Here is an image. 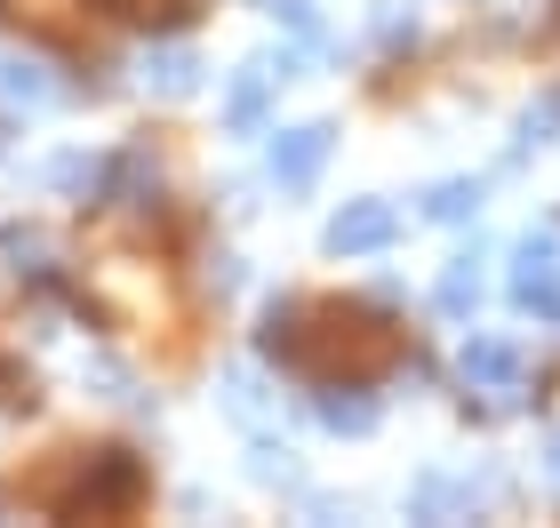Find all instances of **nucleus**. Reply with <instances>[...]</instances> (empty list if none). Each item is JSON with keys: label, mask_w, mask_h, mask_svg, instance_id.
<instances>
[{"label": "nucleus", "mask_w": 560, "mask_h": 528, "mask_svg": "<svg viewBox=\"0 0 560 528\" xmlns=\"http://www.w3.org/2000/svg\"><path fill=\"white\" fill-rule=\"evenodd\" d=\"M393 233H400V216L385 200H345L337 224H328V248L337 257H369V248H393Z\"/></svg>", "instance_id": "obj_1"}, {"label": "nucleus", "mask_w": 560, "mask_h": 528, "mask_svg": "<svg viewBox=\"0 0 560 528\" xmlns=\"http://www.w3.org/2000/svg\"><path fill=\"white\" fill-rule=\"evenodd\" d=\"M513 296H521L528 313L560 320V248H552V240H528V248H521V265H513Z\"/></svg>", "instance_id": "obj_2"}, {"label": "nucleus", "mask_w": 560, "mask_h": 528, "mask_svg": "<svg viewBox=\"0 0 560 528\" xmlns=\"http://www.w3.org/2000/svg\"><path fill=\"white\" fill-rule=\"evenodd\" d=\"M320 161H328V129H289V137L272 144V176H280L289 192H304V185H313V176H320Z\"/></svg>", "instance_id": "obj_3"}, {"label": "nucleus", "mask_w": 560, "mask_h": 528, "mask_svg": "<svg viewBox=\"0 0 560 528\" xmlns=\"http://www.w3.org/2000/svg\"><path fill=\"white\" fill-rule=\"evenodd\" d=\"M465 376H472V385H513V376H521V352L497 344V337H472V344H465Z\"/></svg>", "instance_id": "obj_4"}, {"label": "nucleus", "mask_w": 560, "mask_h": 528, "mask_svg": "<svg viewBox=\"0 0 560 528\" xmlns=\"http://www.w3.org/2000/svg\"><path fill=\"white\" fill-rule=\"evenodd\" d=\"M320 424H328V433H369V424H376V400H369V392H328V400H320Z\"/></svg>", "instance_id": "obj_5"}, {"label": "nucleus", "mask_w": 560, "mask_h": 528, "mask_svg": "<svg viewBox=\"0 0 560 528\" xmlns=\"http://www.w3.org/2000/svg\"><path fill=\"white\" fill-rule=\"evenodd\" d=\"M265 81H272V72H257V64H248L241 81H233V96H224V113H233V129H257V120H265Z\"/></svg>", "instance_id": "obj_6"}, {"label": "nucleus", "mask_w": 560, "mask_h": 528, "mask_svg": "<svg viewBox=\"0 0 560 528\" xmlns=\"http://www.w3.org/2000/svg\"><path fill=\"white\" fill-rule=\"evenodd\" d=\"M0 96H24V105H48L57 89L40 81V64H16V57H0Z\"/></svg>", "instance_id": "obj_7"}, {"label": "nucleus", "mask_w": 560, "mask_h": 528, "mask_svg": "<svg viewBox=\"0 0 560 528\" xmlns=\"http://www.w3.org/2000/svg\"><path fill=\"white\" fill-rule=\"evenodd\" d=\"M192 72H200V64L185 57V48H161V57H152V64H144V81H161L168 96H185V89H192Z\"/></svg>", "instance_id": "obj_8"}, {"label": "nucleus", "mask_w": 560, "mask_h": 528, "mask_svg": "<svg viewBox=\"0 0 560 528\" xmlns=\"http://www.w3.org/2000/svg\"><path fill=\"white\" fill-rule=\"evenodd\" d=\"M472 265H480V257H456V265H448V281H441V305H448V313L480 305V272H472Z\"/></svg>", "instance_id": "obj_9"}, {"label": "nucleus", "mask_w": 560, "mask_h": 528, "mask_svg": "<svg viewBox=\"0 0 560 528\" xmlns=\"http://www.w3.org/2000/svg\"><path fill=\"white\" fill-rule=\"evenodd\" d=\"M424 209L456 224V216H472V209H480V185H441V192H432V200H424Z\"/></svg>", "instance_id": "obj_10"}, {"label": "nucleus", "mask_w": 560, "mask_h": 528, "mask_svg": "<svg viewBox=\"0 0 560 528\" xmlns=\"http://www.w3.org/2000/svg\"><path fill=\"white\" fill-rule=\"evenodd\" d=\"M552 472H560V441H552Z\"/></svg>", "instance_id": "obj_11"}]
</instances>
